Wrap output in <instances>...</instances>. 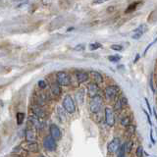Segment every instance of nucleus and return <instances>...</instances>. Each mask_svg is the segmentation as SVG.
<instances>
[{
    "label": "nucleus",
    "instance_id": "1",
    "mask_svg": "<svg viewBox=\"0 0 157 157\" xmlns=\"http://www.w3.org/2000/svg\"><path fill=\"white\" fill-rule=\"evenodd\" d=\"M102 107H103V99L100 95L91 98V102H89V110H91V113L93 114L99 113L101 111Z\"/></svg>",
    "mask_w": 157,
    "mask_h": 157
},
{
    "label": "nucleus",
    "instance_id": "2",
    "mask_svg": "<svg viewBox=\"0 0 157 157\" xmlns=\"http://www.w3.org/2000/svg\"><path fill=\"white\" fill-rule=\"evenodd\" d=\"M62 104H63L64 110L66 112H68V113L73 114L76 111V104H75V101L71 95H69V94L65 95V97L63 98Z\"/></svg>",
    "mask_w": 157,
    "mask_h": 157
},
{
    "label": "nucleus",
    "instance_id": "3",
    "mask_svg": "<svg viewBox=\"0 0 157 157\" xmlns=\"http://www.w3.org/2000/svg\"><path fill=\"white\" fill-rule=\"evenodd\" d=\"M119 93H120V88L118 86H109L105 88V91H104L105 97L107 98L108 100L117 99Z\"/></svg>",
    "mask_w": 157,
    "mask_h": 157
},
{
    "label": "nucleus",
    "instance_id": "4",
    "mask_svg": "<svg viewBox=\"0 0 157 157\" xmlns=\"http://www.w3.org/2000/svg\"><path fill=\"white\" fill-rule=\"evenodd\" d=\"M56 83L60 86H68L71 83V78H70V76L66 72H58L57 75H56Z\"/></svg>",
    "mask_w": 157,
    "mask_h": 157
},
{
    "label": "nucleus",
    "instance_id": "5",
    "mask_svg": "<svg viewBox=\"0 0 157 157\" xmlns=\"http://www.w3.org/2000/svg\"><path fill=\"white\" fill-rule=\"evenodd\" d=\"M121 147V141L119 137H115L107 144V151L109 154H115Z\"/></svg>",
    "mask_w": 157,
    "mask_h": 157
},
{
    "label": "nucleus",
    "instance_id": "6",
    "mask_svg": "<svg viewBox=\"0 0 157 157\" xmlns=\"http://www.w3.org/2000/svg\"><path fill=\"white\" fill-rule=\"evenodd\" d=\"M104 119L105 123L109 127H113L115 125V115L113 109L111 107H106L104 109Z\"/></svg>",
    "mask_w": 157,
    "mask_h": 157
},
{
    "label": "nucleus",
    "instance_id": "7",
    "mask_svg": "<svg viewBox=\"0 0 157 157\" xmlns=\"http://www.w3.org/2000/svg\"><path fill=\"white\" fill-rule=\"evenodd\" d=\"M43 146L46 150L54 151L56 148H57V144H56V141L52 136H47L44 137V139H43Z\"/></svg>",
    "mask_w": 157,
    "mask_h": 157
},
{
    "label": "nucleus",
    "instance_id": "8",
    "mask_svg": "<svg viewBox=\"0 0 157 157\" xmlns=\"http://www.w3.org/2000/svg\"><path fill=\"white\" fill-rule=\"evenodd\" d=\"M99 92H100V89L96 83H89L88 86V93L91 98L98 96V95H99Z\"/></svg>",
    "mask_w": 157,
    "mask_h": 157
},
{
    "label": "nucleus",
    "instance_id": "9",
    "mask_svg": "<svg viewBox=\"0 0 157 157\" xmlns=\"http://www.w3.org/2000/svg\"><path fill=\"white\" fill-rule=\"evenodd\" d=\"M50 136H52L55 141H59V139L62 137L61 130L54 124H52L51 126H50Z\"/></svg>",
    "mask_w": 157,
    "mask_h": 157
},
{
    "label": "nucleus",
    "instance_id": "10",
    "mask_svg": "<svg viewBox=\"0 0 157 157\" xmlns=\"http://www.w3.org/2000/svg\"><path fill=\"white\" fill-rule=\"evenodd\" d=\"M23 149L29 151V152L36 153L38 152L39 148H38V144L36 142H25L23 144Z\"/></svg>",
    "mask_w": 157,
    "mask_h": 157
},
{
    "label": "nucleus",
    "instance_id": "11",
    "mask_svg": "<svg viewBox=\"0 0 157 157\" xmlns=\"http://www.w3.org/2000/svg\"><path fill=\"white\" fill-rule=\"evenodd\" d=\"M147 27L145 25H141L137 29L134 30V35H133V38L134 39H139L141 37V35L146 32Z\"/></svg>",
    "mask_w": 157,
    "mask_h": 157
},
{
    "label": "nucleus",
    "instance_id": "12",
    "mask_svg": "<svg viewBox=\"0 0 157 157\" xmlns=\"http://www.w3.org/2000/svg\"><path fill=\"white\" fill-rule=\"evenodd\" d=\"M25 136H26L27 142H36V134L33 129H27L26 133H25Z\"/></svg>",
    "mask_w": 157,
    "mask_h": 157
},
{
    "label": "nucleus",
    "instance_id": "13",
    "mask_svg": "<svg viewBox=\"0 0 157 157\" xmlns=\"http://www.w3.org/2000/svg\"><path fill=\"white\" fill-rule=\"evenodd\" d=\"M76 78H77L78 83H83L88 82V74L85 71H77L76 72Z\"/></svg>",
    "mask_w": 157,
    "mask_h": 157
},
{
    "label": "nucleus",
    "instance_id": "14",
    "mask_svg": "<svg viewBox=\"0 0 157 157\" xmlns=\"http://www.w3.org/2000/svg\"><path fill=\"white\" fill-rule=\"evenodd\" d=\"M30 121L32 122L33 127L36 128L37 130H41V129L43 128V123L41 121L40 118L36 117V116H30Z\"/></svg>",
    "mask_w": 157,
    "mask_h": 157
},
{
    "label": "nucleus",
    "instance_id": "15",
    "mask_svg": "<svg viewBox=\"0 0 157 157\" xmlns=\"http://www.w3.org/2000/svg\"><path fill=\"white\" fill-rule=\"evenodd\" d=\"M89 75L92 80L94 81V83L96 85H99V83H103V76L100 74L99 72L97 71H91L89 72Z\"/></svg>",
    "mask_w": 157,
    "mask_h": 157
},
{
    "label": "nucleus",
    "instance_id": "16",
    "mask_svg": "<svg viewBox=\"0 0 157 157\" xmlns=\"http://www.w3.org/2000/svg\"><path fill=\"white\" fill-rule=\"evenodd\" d=\"M32 110L33 112V114H35V116L40 118V119H42V118L45 117V112H44V110L42 109L41 106H38V105L35 104L32 107Z\"/></svg>",
    "mask_w": 157,
    "mask_h": 157
},
{
    "label": "nucleus",
    "instance_id": "17",
    "mask_svg": "<svg viewBox=\"0 0 157 157\" xmlns=\"http://www.w3.org/2000/svg\"><path fill=\"white\" fill-rule=\"evenodd\" d=\"M128 104V100L127 98L125 96H121L120 98H118L117 101H116V104H115V109L116 110H122V109H124V107L126 105Z\"/></svg>",
    "mask_w": 157,
    "mask_h": 157
},
{
    "label": "nucleus",
    "instance_id": "18",
    "mask_svg": "<svg viewBox=\"0 0 157 157\" xmlns=\"http://www.w3.org/2000/svg\"><path fill=\"white\" fill-rule=\"evenodd\" d=\"M50 88H51V93L53 95H55V96H59L61 94V88L57 83H52Z\"/></svg>",
    "mask_w": 157,
    "mask_h": 157
},
{
    "label": "nucleus",
    "instance_id": "19",
    "mask_svg": "<svg viewBox=\"0 0 157 157\" xmlns=\"http://www.w3.org/2000/svg\"><path fill=\"white\" fill-rule=\"evenodd\" d=\"M56 113H57L59 119L61 120L62 122H64L66 120V114H65V110L61 107H58L57 110H56Z\"/></svg>",
    "mask_w": 157,
    "mask_h": 157
},
{
    "label": "nucleus",
    "instance_id": "20",
    "mask_svg": "<svg viewBox=\"0 0 157 157\" xmlns=\"http://www.w3.org/2000/svg\"><path fill=\"white\" fill-rule=\"evenodd\" d=\"M131 122H132V118L131 116H125L123 117L121 119V125L124 126V127H129V126H131Z\"/></svg>",
    "mask_w": 157,
    "mask_h": 157
},
{
    "label": "nucleus",
    "instance_id": "21",
    "mask_svg": "<svg viewBox=\"0 0 157 157\" xmlns=\"http://www.w3.org/2000/svg\"><path fill=\"white\" fill-rule=\"evenodd\" d=\"M83 96H85V91H83V89H81V91H78L77 94H76V99H77V101L80 103V104H82L83 102Z\"/></svg>",
    "mask_w": 157,
    "mask_h": 157
},
{
    "label": "nucleus",
    "instance_id": "22",
    "mask_svg": "<svg viewBox=\"0 0 157 157\" xmlns=\"http://www.w3.org/2000/svg\"><path fill=\"white\" fill-rule=\"evenodd\" d=\"M25 120V114L22 113V112H18L17 113V124L22 125Z\"/></svg>",
    "mask_w": 157,
    "mask_h": 157
},
{
    "label": "nucleus",
    "instance_id": "23",
    "mask_svg": "<svg viewBox=\"0 0 157 157\" xmlns=\"http://www.w3.org/2000/svg\"><path fill=\"white\" fill-rule=\"evenodd\" d=\"M118 156L117 157H125V153H126V149H125V144H123L120 149L118 150Z\"/></svg>",
    "mask_w": 157,
    "mask_h": 157
},
{
    "label": "nucleus",
    "instance_id": "24",
    "mask_svg": "<svg viewBox=\"0 0 157 157\" xmlns=\"http://www.w3.org/2000/svg\"><path fill=\"white\" fill-rule=\"evenodd\" d=\"M108 60L110 61V62H119L120 60H121V57L120 56H118V55H113V56H109L108 57Z\"/></svg>",
    "mask_w": 157,
    "mask_h": 157
},
{
    "label": "nucleus",
    "instance_id": "25",
    "mask_svg": "<svg viewBox=\"0 0 157 157\" xmlns=\"http://www.w3.org/2000/svg\"><path fill=\"white\" fill-rule=\"evenodd\" d=\"M101 47H102V45L98 42H94V43L89 44V49L91 50H96L98 48H101Z\"/></svg>",
    "mask_w": 157,
    "mask_h": 157
},
{
    "label": "nucleus",
    "instance_id": "26",
    "mask_svg": "<svg viewBox=\"0 0 157 157\" xmlns=\"http://www.w3.org/2000/svg\"><path fill=\"white\" fill-rule=\"evenodd\" d=\"M134 132H136V127H134V125H131V126H129V127H127V133L128 134H133Z\"/></svg>",
    "mask_w": 157,
    "mask_h": 157
},
{
    "label": "nucleus",
    "instance_id": "27",
    "mask_svg": "<svg viewBox=\"0 0 157 157\" xmlns=\"http://www.w3.org/2000/svg\"><path fill=\"white\" fill-rule=\"evenodd\" d=\"M111 49L115 50V51H122L123 46L120 44H113V45H111Z\"/></svg>",
    "mask_w": 157,
    "mask_h": 157
},
{
    "label": "nucleus",
    "instance_id": "28",
    "mask_svg": "<svg viewBox=\"0 0 157 157\" xmlns=\"http://www.w3.org/2000/svg\"><path fill=\"white\" fill-rule=\"evenodd\" d=\"M142 154H144V148H142V146H139L136 148V156L142 157Z\"/></svg>",
    "mask_w": 157,
    "mask_h": 157
},
{
    "label": "nucleus",
    "instance_id": "29",
    "mask_svg": "<svg viewBox=\"0 0 157 157\" xmlns=\"http://www.w3.org/2000/svg\"><path fill=\"white\" fill-rule=\"evenodd\" d=\"M132 146H133V144H132L131 141L127 142V144H125V149H126V152H130L132 150Z\"/></svg>",
    "mask_w": 157,
    "mask_h": 157
},
{
    "label": "nucleus",
    "instance_id": "30",
    "mask_svg": "<svg viewBox=\"0 0 157 157\" xmlns=\"http://www.w3.org/2000/svg\"><path fill=\"white\" fill-rule=\"evenodd\" d=\"M46 86H47V83H46L45 81H39V82H38V86H39V88H40L41 89L45 88Z\"/></svg>",
    "mask_w": 157,
    "mask_h": 157
},
{
    "label": "nucleus",
    "instance_id": "31",
    "mask_svg": "<svg viewBox=\"0 0 157 157\" xmlns=\"http://www.w3.org/2000/svg\"><path fill=\"white\" fill-rule=\"evenodd\" d=\"M149 85H150V88L152 92H155V89H154V86H153V80H152V77L150 76V78H149Z\"/></svg>",
    "mask_w": 157,
    "mask_h": 157
},
{
    "label": "nucleus",
    "instance_id": "32",
    "mask_svg": "<svg viewBox=\"0 0 157 157\" xmlns=\"http://www.w3.org/2000/svg\"><path fill=\"white\" fill-rule=\"evenodd\" d=\"M83 49H85V44H78L77 47H75V50H77V51H80V50Z\"/></svg>",
    "mask_w": 157,
    "mask_h": 157
},
{
    "label": "nucleus",
    "instance_id": "33",
    "mask_svg": "<svg viewBox=\"0 0 157 157\" xmlns=\"http://www.w3.org/2000/svg\"><path fill=\"white\" fill-rule=\"evenodd\" d=\"M150 141H151V144H155V139H153V131H152V129L150 130Z\"/></svg>",
    "mask_w": 157,
    "mask_h": 157
},
{
    "label": "nucleus",
    "instance_id": "34",
    "mask_svg": "<svg viewBox=\"0 0 157 157\" xmlns=\"http://www.w3.org/2000/svg\"><path fill=\"white\" fill-rule=\"evenodd\" d=\"M144 114L146 115V118H147L148 124H149V125L151 126V125H152V123H151V119H150V116H149V114H147V113H146V111H145V110H144Z\"/></svg>",
    "mask_w": 157,
    "mask_h": 157
},
{
    "label": "nucleus",
    "instance_id": "35",
    "mask_svg": "<svg viewBox=\"0 0 157 157\" xmlns=\"http://www.w3.org/2000/svg\"><path fill=\"white\" fill-rule=\"evenodd\" d=\"M144 101H145V103H146V106H147L148 110H149V112L151 113V107H150V104H149V102H148L147 98H144Z\"/></svg>",
    "mask_w": 157,
    "mask_h": 157
},
{
    "label": "nucleus",
    "instance_id": "36",
    "mask_svg": "<svg viewBox=\"0 0 157 157\" xmlns=\"http://www.w3.org/2000/svg\"><path fill=\"white\" fill-rule=\"evenodd\" d=\"M139 58H141V55H139V53H137V54L136 55V58H134V63H136V62H137V60H139Z\"/></svg>",
    "mask_w": 157,
    "mask_h": 157
},
{
    "label": "nucleus",
    "instance_id": "37",
    "mask_svg": "<svg viewBox=\"0 0 157 157\" xmlns=\"http://www.w3.org/2000/svg\"><path fill=\"white\" fill-rule=\"evenodd\" d=\"M41 157H44V156H41Z\"/></svg>",
    "mask_w": 157,
    "mask_h": 157
}]
</instances>
